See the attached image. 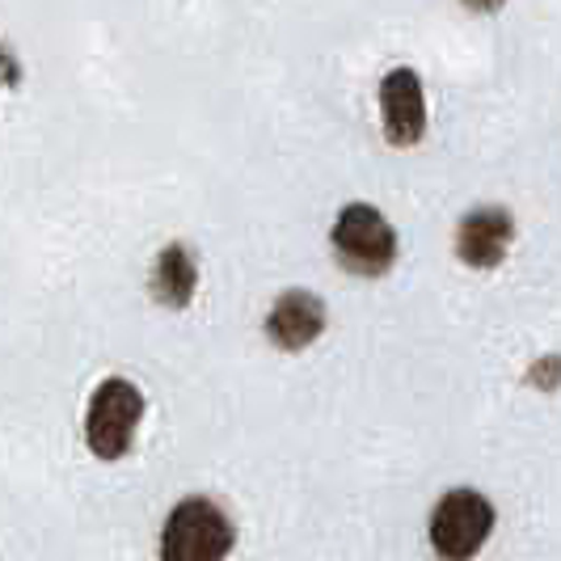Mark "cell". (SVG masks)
Wrapping results in <instances>:
<instances>
[{
  "mask_svg": "<svg viewBox=\"0 0 561 561\" xmlns=\"http://www.w3.org/2000/svg\"><path fill=\"white\" fill-rule=\"evenodd\" d=\"M237 545L228 515L211 499H182L161 533V561H225Z\"/></svg>",
  "mask_w": 561,
  "mask_h": 561,
  "instance_id": "cell-1",
  "label": "cell"
},
{
  "mask_svg": "<svg viewBox=\"0 0 561 561\" xmlns=\"http://www.w3.org/2000/svg\"><path fill=\"white\" fill-rule=\"evenodd\" d=\"M144 419V393L131 380H102L89 397L84 414V439L98 460H118L131 448V435Z\"/></svg>",
  "mask_w": 561,
  "mask_h": 561,
  "instance_id": "cell-2",
  "label": "cell"
},
{
  "mask_svg": "<svg viewBox=\"0 0 561 561\" xmlns=\"http://www.w3.org/2000/svg\"><path fill=\"white\" fill-rule=\"evenodd\" d=\"M334 253L351 275L380 279L397 262V232L371 203H346L334 225Z\"/></svg>",
  "mask_w": 561,
  "mask_h": 561,
  "instance_id": "cell-3",
  "label": "cell"
},
{
  "mask_svg": "<svg viewBox=\"0 0 561 561\" xmlns=\"http://www.w3.org/2000/svg\"><path fill=\"white\" fill-rule=\"evenodd\" d=\"M494 528V506L478 490H451L431 511V549L444 561H469L481 553Z\"/></svg>",
  "mask_w": 561,
  "mask_h": 561,
  "instance_id": "cell-4",
  "label": "cell"
},
{
  "mask_svg": "<svg viewBox=\"0 0 561 561\" xmlns=\"http://www.w3.org/2000/svg\"><path fill=\"white\" fill-rule=\"evenodd\" d=\"M380 106H385V136L393 148H414L426 131V102L422 81L414 68H393L380 84Z\"/></svg>",
  "mask_w": 561,
  "mask_h": 561,
  "instance_id": "cell-5",
  "label": "cell"
},
{
  "mask_svg": "<svg viewBox=\"0 0 561 561\" xmlns=\"http://www.w3.org/2000/svg\"><path fill=\"white\" fill-rule=\"evenodd\" d=\"M511 237H515V220L503 207H478L456 228V257L473 271H494L511 250Z\"/></svg>",
  "mask_w": 561,
  "mask_h": 561,
  "instance_id": "cell-6",
  "label": "cell"
},
{
  "mask_svg": "<svg viewBox=\"0 0 561 561\" xmlns=\"http://www.w3.org/2000/svg\"><path fill=\"white\" fill-rule=\"evenodd\" d=\"M325 330V305L321 296H312L305 287H291L275 300V309L266 317V334L283 351H305Z\"/></svg>",
  "mask_w": 561,
  "mask_h": 561,
  "instance_id": "cell-7",
  "label": "cell"
},
{
  "mask_svg": "<svg viewBox=\"0 0 561 561\" xmlns=\"http://www.w3.org/2000/svg\"><path fill=\"white\" fill-rule=\"evenodd\" d=\"M198 287V266L186 245H165L157 253V266H152V300L165 305V309H186L195 300Z\"/></svg>",
  "mask_w": 561,
  "mask_h": 561,
  "instance_id": "cell-8",
  "label": "cell"
},
{
  "mask_svg": "<svg viewBox=\"0 0 561 561\" xmlns=\"http://www.w3.org/2000/svg\"><path fill=\"white\" fill-rule=\"evenodd\" d=\"M533 385H561V359H545V364H536Z\"/></svg>",
  "mask_w": 561,
  "mask_h": 561,
  "instance_id": "cell-9",
  "label": "cell"
}]
</instances>
